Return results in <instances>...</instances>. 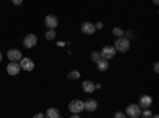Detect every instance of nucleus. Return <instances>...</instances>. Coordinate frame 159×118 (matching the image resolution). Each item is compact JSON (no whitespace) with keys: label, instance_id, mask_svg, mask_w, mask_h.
Returning a JSON list of instances; mask_svg holds the SVG:
<instances>
[{"label":"nucleus","instance_id":"nucleus-6","mask_svg":"<svg viewBox=\"0 0 159 118\" xmlns=\"http://www.w3.org/2000/svg\"><path fill=\"white\" fill-rule=\"evenodd\" d=\"M22 43H24V46L25 48H34L37 43H38V38H37V35L35 34H27V35H25L24 37V40H22Z\"/></svg>","mask_w":159,"mask_h":118},{"label":"nucleus","instance_id":"nucleus-24","mask_svg":"<svg viewBox=\"0 0 159 118\" xmlns=\"http://www.w3.org/2000/svg\"><path fill=\"white\" fill-rule=\"evenodd\" d=\"M124 37H126V38H129V40H130V38L134 37V34H132V32L129 31V32H126V34H124Z\"/></svg>","mask_w":159,"mask_h":118},{"label":"nucleus","instance_id":"nucleus-9","mask_svg":"<svg viewBox=\"0 0 159 118\" xmlns=\"http://www.w3.org/2000/svg\"><path fill=\"white\" fill-rule=\"evenodd\" d=\"M7 56H8L10 62H19V59L22 58V54H21V51H19V50H16V48H13V50H8V53H7Z\"/></svg>","mask_w":159,"mask_h":118},{"label":"nucleus","instance_id":"nucleus-18","mask_svg":"<svg viewBox=\"0 0 159 118\" xmlns=\"http://www.w3.org/2000/svg\"><path fill=\"white\" fill-rule=\"evenodd\" d=\"M113 35H115L116 38H119V37H124V31H123L121 27H115V29H113Z\"/></svg>","mask_w":159,"mask_h":118},{"label":"nucleus","instance_id":"nucleus-31","mask_svg":"<svg viewBox=\"0 0 159 118\" xmlns=\"http://www.w3.org/2000/svg\"><path fill=\"white\" fill-rule=\"evenodd\" d=\"M57 118H62V116H61V115H59V116H57Z\"/></svg>","mask_w":159,"mask_h":118},{"label":"nucleus","instance_id":"nucleus-17","mask_svg":"<svg viewBox=\"0 0 159 118\" xmlns=\"http://www.w3.org/2000/svg\"><path fill=\"white\" fill-rule=\"evenodd\" d=\"M91 59H92V62H99L100 59H102V56H100V53H99V51H92V53H91Z\"/></svg>","mask_w":159,"mask_h":118},{"label":"nucleus","instance_id":"nucleus-7","mask_svg":"<svg viewBox=\"0 0 159 118\" xmlns=\"http://www.w3.org/2000/svg\"><path fill=\"white\" fill-rule=\"evenodd\" d=\"M139 106H140V109H142V110L150 109V107L153 106V97H151V96H148V94L140 96V99H139Z\"/></svg>","mask_w":159,"mask_h":118},{"label":"nucleus","instance_id":"nucleus-15","mask_svg":"<svg viewBox=\"0 0 159 118\" xmlns=\"http://www.w3.org/2000/svg\"><path fill=\"white\" fill-rule=\"evenodd\" d=\"M96 65H97V69H99L100 72H105V70H107V69L110 67V62H108L107 59H100Z\"/></svg>","mask_w":159,"mask_h":118},{"label":"nucleus","instance_id":"nucleus-12","mask_svg":"<svg viewBox=\"0 0 159 118\" xmlns=\"http://www.w3.org/2000/svg\"><path fill=\"white\" fill-rule=\"evenodd\" d=\"M7 72H8V75H18L19 72H21V67H19V62H10L8 65H7Z\"/></svg>","mask_w":159,"mask_h":118},{"label":"nucleus","instance_id":"nucleus-19","mask_svg":"<svg viewBox=\"0 0 159 118\" xmlns=\"http://www.w3.org/2000/svg\"><path fill=\"white\" fill-rule=\"evenodd\" d=\"M140 116H142V118H151V116H153V112H151L150 109H145V110H142Z\"/></svg>","mask_w":159,"mask_h":118},{"label":"nucleus","instance_id":"nucleus-29","mask_svg":"<svg viewBox=\"0 0 159 118\" xmlns=\"http://www.w3.org/2000/svg\"><path fill=\"white\" fill-rule=\"evenodd\" d=\"M0 62H2V51H0Z\"/></svg>","mask_w":159,"mask_h":118},{"label":"nucleus","instance_id":"nucleus-10","mask_svg":"<svg viewBox=\"0 0 159 118\" xmlns=\"http://www.w3.org/2000/svg\"><path fill=\"white\" fill-rule=\"evenodd\" d=\"M81 32L86 34V35H92V34L96 32V26L92 24V22H89V21H86V22L81 24Z\"/></svg>","mask_w":159,"mask_h":118},{"label":"nucleus","instance_id":"nucleus-16","mask_svg":"<svg viewBox=\"0 0 159 118\" xmlns=\"http://www.w3.org/2000/svg\"><path fill=\"white\" fill-rule=\"evenodd\" d=\"M45 38H46V40H54V38H56V31L54 29H48L46 34H45Z\"/></svg>","mask_w":159,"mask_h":118},{"label":"nucleus","instance_id":"nucleus-1","mask_svg":"<svg viewBox=\"0 0 159 118\" xmlns=\"http://www.w3.org/2000/svg\"><path fill=\"white\" fill-rule=\"evenodd\" d=\"M113 46H115L116 51H119V53H126V51H129V48H130V40L126 38V37H119V38H116Z\"/></svg>","mask_w":159,"mask_h":118},{"label":"nucleus","instance_id":"nucleus-23","mask_svg":"<svg viewBox=\"0 0 159 118\" xmlns=\"http://www.w3.org/2000/svg\"><path fill=\"white\" fill-rule=\"evenodd\" d=\"M153 70H154L156 73L159 72V64H157V62H154V64H153Z\"/></svg>","mask_w":159,"mask_h":118},{"label":"nucleus","instance_id":"nucleus-4","mask_svg":"<svg viewBox=\"0 0 159 118\" xmlns=\"http://www.w3.org/2000/svg\"><path fill=\"white\" fill-rule=\"evenodd\" d=\"M100 56H102V59H107V61H110V59H113V56L116 54V50H115V46H110V45H107V46H103L100 51Z\"/></svg>","mask_w":159,"mask_h":118},{"label":"nucleus","instance_id":"nucleus-13","mask_svg":"<svg viewBox=\"0 0 159 118\" xmlns=\"http://www.w3.org/2000/svg\"><path fill=\"white\" fill-rule=\"evenodd\" d=\"M97 107H99V102L96 99H92V97L84 102V110L86 112H94V110H97Z\"/></svg>","mask_w":159,"mask_h":118},{"label":"nucleus","instance_id":"nucleus-30","mask_svg":"<svg viewBox=\"0 0 159 118\" xmlns=\"http://www.w3.org/2000/svg\"><path fill=\"white\" fill-rule=\"evenodd\" d=\"M151 118H159V116H157V115H153V116H151Z\"/></svg>","mask_w":159,"mask_h":118},{"label":"nucleus","instance_id":"nucleus-11","mask_svg":"<svg viewBox=\"0 0 159 118\" xmlns=\"http://www.w3.org/2000/svg\"><path fill=\"white\" fill-rule=\"evenodd\" d=\"M81 89L84 91V93L91 94V93H94V91H96V83L91 82V80H84V82L81 83Z\"/></svg>","mask_w":159,"mask_h":118},{"label":"nucleus","instance_id":"nucleus-8","mask_svg":"<svg viewBox=\"0 0 159 118\" xmlns=\"http://www.w3.org/2000/svg\"><path fill=\"white\" fill-rule=\"evenodd\" d=\"M57 24H59V19H57L56 15H48V16L45 18V26H46V29H56Z\"/></svg>","mask_w":159,"mask_h":118},{"label":"nucleus","instance_id":"nucleus-25","mask_svg":"<svg viewBox=\"0 0 159 118\" xmlns=\"http://www.w3.org/2000/svg\"><path fill=\"white\" fill-rule=\"evenodd\" d=\"M94 26H96V29H99V31L103 27V24H102V22H97V24H94Z\"/></svg>","mask_w":159,"mask_h":118},{"label":"nucleus","instance_id":"nucleus-21","mask_svg":"<svg viewBox=\"0 0 159 118\" xmlns=\"http://www.w3.org/2000/svg\"><path fill=\"white\" fill-rule=\"evenodd\" d=\"M113 118H127V116H126V113H124V112H116Z\"/></svg>","mask_w":159,"mask_h":118},{"label":"nucleus","instance_id":"nucleus-26","mask_svg":"<svg viewBox=\"0 0 159 118\" xmlns=\"http://www.w3.org/2000/svg\"><path fill=\"white\" fill-rule=\"evenodd\" d=\"M34 118H45V113H35Z\"/></svg>","mask_w":159,"mask_h":118},{"label":"nucleus","instance_id":"nucleus-3","mask_svg":"<svg viewBox=\"0 0 159 118\" xmlns=\"http://www.w3.org/2000/svg\"><path fill=\"white\" fill-rule=\"evenodd\" d=\"M69 110L72 113H81L84 110V102L80 101V99H73L70 104H69Z\"/></svg>","mask_w":159,"mask_h":118},{"label":"nucleus","instance_id":"nucleus-27","mask_svg":"<svg viewBox=\"0 0 159 118\" xmlns=\"http://www.w3.org/2000/svg\"><path fill=\"white\" fill-rule=\"evenodd\" d=\"M70 118H81V116H80V113H72Z\"/></svg>","mask_w":159,"mask_h":118},{"label":"nucleus","instance_id":"nucleus-20","mask_svg":"<svg viewBox=\"0 0 159 118\" xmlns=\"http://www.w3.org/2000/svg\"><path fill=\"white\" fill-rule=\"evenodd\" d=\"M67 77H69V80H76V78H80V72L78 70H72Z\"/></svg>","mask_w":159,"mask_h":118},{"label":"nucleus","instance_id":"nucleus-14","mask_svg":"<svg viewBox=\"0 0 159 118\" xmlns=\"http://www.w3.org/2000/svg\"><path fill=\"white\" fill-rule=\"evenodd\" d=\"M61 113H59V110L56 109V107H49L48 110H46V113H45V118H57Z\"/></svg>","mask_w":159,"mask_h":118},{"label":"nucleus","instance_id":"nucleus-2","mask_svg":"<svg viewBox=\"0 0 159 118\" xmlns=\"http://www.w3.org/2000/svg\"><path fill=\"white\" fill-rule=\"evenodd\" d=\"M124 113H126V116H130V118H140L142 109H140L139 104H129Z\"/></svg>","mask_w":159,"mask_h":118},{"label":"nucleus","instance_id":"nucleus-28","mask_svg":"<svg viewBox=\"0 0 159 118\" xmlns=\"http://www.w3.org/2000/svg\"><path fill=\"white\" fill-rule=\"evenodd\" d=\"M153 3H154V5H157V3H159V0H153Z\"/></svg>","mask_w":159,"mask_h":118},{"label":"nucleus","instance_id":"nucleus-5","mask_svg":"<svg viewBox=\"0 0 159 118\" xmlns=\"http://www.w3.org/2000/svg\"><path fill=\"white\" fill-rule=\"evenodd\" d=\"M19 67L25 72H32L35 69V64H34V61L30 58H21L19 59Z\"/></svg>","mask_w":159,"mask_h":118},{"label":"nucleus","instance_id":"nucleus-22","mask_svg":"<svg viewBox=\"0 0 159 118\" xmlns=\"http://www.w3.org/2000/svg\"><path fill=\"white\" fill-rule=\"evenodd\" d=\"M11 2H13V5H22V2H24V0H11Z\"/></svg>","mask_w":159,"mask_h":118}]
</instances>
